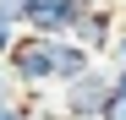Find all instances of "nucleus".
Instances as JSON below:
<instances>
[{"label": "nucleus", "instance_id": "nucleus-4", "mask_svg": "<svg viewBox=\"0 0 126 120\" xmlns=\"http://www.w3.org/2000/svg\"><path fill=\"white\" fill-rule=\"evenodd\" d=\"M71 38H82V44H88L93 55H104V49L115 44V11L104 6V0H99V6H82V16H77Z\"/></svg>", "mask_w": 126, "mask_h": 120}, {"label": "nucleus", "instance_id": "nucleus-2", "mask_svg": "<svg viewBox=\"0 0 126 120\" xmlns=\"http://www.w3.org/2000/svg\"><path fill=\"white\" fill-rule=\"evenodd\" d=\"M115 87V71H104L99 60L82 76H71V82H60V115L66 120H99L104 115V98H110Z\"/></svg>", "mask_w": 126, "mask_h": 120}, {"label": "nucleus", "instance_id": "nucleus-6", "mask_svg": "<svg viewBox=\"0 0 126 120\" xmlns=\"http://www.w3.org/2000/svg\"><path fill=\"white\" fill-rule=\"evenodd\" d=\"M99 120H126V87H110V98H104V115Z\"/></svg>", "mask_w": 126, "mask_h": 120}, {"label": "nucleus", "instance_id": "nucleus-7", "mask_svg": "<svg viewBox=\"0 0 126 120\" xmlns=\"http://www.w3.org/2000/svg\"><path fill=\"white\" fill-rule=\"evenodd\" d=\"M16 87H22V82H16V71L0 60V104H16Z\"/></svg>", "mask_w": 126, "mask_h": 120}, {"label": "nucleus", "instance_id": "nucleus-9", "mask_svg": "<svg viewBox=\"0 0 126 120\" xmlns=\"http://www.w3.org/2000/svg\"><path fill=\"white\" fill-rule=\"evenodd\" d=\"M110 55H115V66H126V33H115V44H110Z\"/></svg>", "mask_w": 126, "mask_h": 120}, {"label": "nucleus", "instance_id": "nucleus-1", "mask_svg": "<svg viewBox=\"0 0 126 120\" xmlns=\"http://www.w3.org/2000/svg\"><path fill=\"white\" fill-rule=\"evenodd\" d=\"M93 49L82 44V38L71 33H16V44L6 55V66L16 71V82L22 87H60V82H71V76H82L93 66Z\"/></svg>", "mask_w": 126, "mask_h": 120}, {"label": "nucleus", "instance_id": "nucleus-5", "mask_svg": "<svg viewBox=\"0 0 126 120\" xmlns=\"http://www.w3.org/2000/svg\"><path fill=\"white\" fill-rule=\"evenodd\" d=\"M16 33H22V22H16V16H6V11H0V60L11 55V44H16Z\"/></svg>", "mask_w": 126, "mask_h": 120}, {"label": "nucleus", "instance_id": "nucleus-8", "mask_svg": "<svg viewBox=\"0 0 126 120\" xmlns=\"http://www.w3.org/2000/svg\"><path fill=\"white\" fill-rule=\"evenodd\" d=\"M0 11H6V16H16V22H22V16H28V0H0Z\"/></svg>", "mask_w": 126, "mask_h": 120}, {"label": "nucleus", "instance_id": "nucleus-10", "mask_svg": "<svg viewBox=\"0 0 126 120\" xmlns=\"http://www.w3.org/2000/svg\"><path fill=\"white\" fill-rule=\"evenodd\" d=\"M82 6H99V0H82Z\"/></svg>", "mask_w": 126, "mask_h": 120}, {"label": "nucleus", "instance_id": "nucleus-3", "mask_svg": "<svg viewBox=\"0 0 126 120\" xmlns=\"http://www.w3.org/2000/svg\"><path fill=\"white\" fill-rule=\"evenodd\" d=\"M77 16H82V0H28L22 27H33V33H71Z\"/></svg>", "mask_w": 126, "mask_h": 120}]
</instances>
